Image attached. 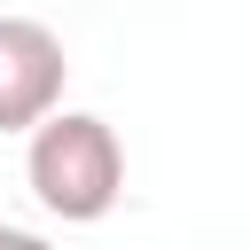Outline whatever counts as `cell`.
<instances>
[{
	"label": "cell",
	"mask_w": 250,
	"mask_h": 250,
	"mask_svg": "<svg viewBox=\"0 0 250 250\" xmlns=\"http://www.w3.org/2000/svg\"><path fill=\"white\" fill-rule=\"evenodd\" d=\"M23 180H31V203L62 227H94L117 211L125 195V148H117V125L94 117V109H47L31 133H23Z\"/></svg>",
	"instance_id": "cell-1"
},
{
	"label": "cell",
	"mask_w": 250,
	"mask_h": 250,
	"mask_svg": "<svg viewBox=\"0 0 250 250\" xmlns=\"http://www.w3.org/2000/svg\"><path fill=\"white\" fill-rule=\"evenodd\" d=\"M70 55L39 16H0V133H31L62 102Z\"/></svg>",
	"instance_id": "cell-2"
},
{
	"label": "cell",
	"mask_w": 250,
	"mask_h": 250,
	"mask_svg": "<svg viewBox=\"0 0 250 250\" xmlns=\"http://www.w3.org/2000/svg\"><path fill=\"white\" fill-rule=\"evenodd\" d=\"M0 250H55V242L31 234V227H0Z\"/></svg>",
	"instance_id": "cell-3"
}]
</instances>
